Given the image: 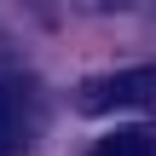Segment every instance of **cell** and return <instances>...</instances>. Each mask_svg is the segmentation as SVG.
<instances>
[{
	"instance_id": "cell-3",
	"label": "cell",
	"mask_w": 156,
	"mask_h": 156,
	"mask_svg": "<svg viewBox=\"0 0 156 156\" xmlns=\"http://www.w3.org/2000/svg\"><path fill=\"white\" fill-rule=\"evenodd\" d=\"M87 156H156V133L151 127H116V133H104Z\"/></svg>"
},
{
	"instance_id": "cell-2",
	"label": "cell",
	"mask_w": 156,
	"mask_h": 156,
	"mask_svg": "<svg viewBox=\"0 0 156 156\" xmlns=\"http://www.w3.org/2000/svg\"><path fill=\"white\" fill-rule=\"evenodd\" d=\"M29 139V81H0V156H17Z\"/></svg>"
},
{
	"instance_id": "cell-1",
	"label": "cell",
	"mask_w": 156,
	"mask_h": 156,
	"mask_svg": "<svg viewBox=\"0 0 156 156\" xmlns=\"http://www.w3.org/2000/svg\"><path fill=\"white\" fill-rule=\"evenodd\" d=\"M156 98V64H139V69H116V75H98L81 98V110L93 116H110V110H139Z\"/></svg>"
}]
</instances>
